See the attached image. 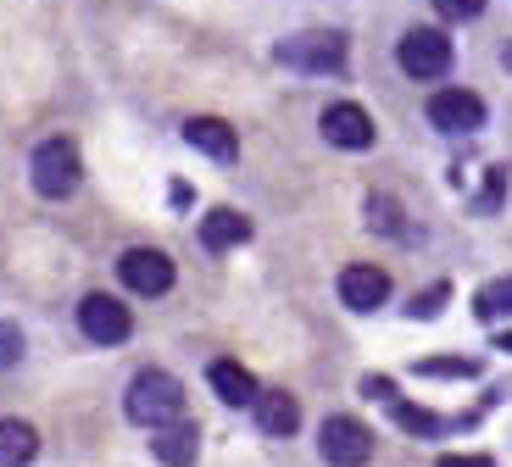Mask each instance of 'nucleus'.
<instances>
[{
    "label": "nucleus",
    "mask_w": 512,
    "mask_h": 467,
    "mask_svg": "<svg viewBox=\"0 0 512 467\" xmlns=\"http://www.w3.org/2000/svg\"><path fill=\"white\" fill-rule=\"evenodd\" d=\"M123 406H128V417H134L140 429H162V423H179V417H184V390H179L173 373L145 367V373H134Z\"/></svg>",
    "instance_id": "1"
},
{
    "label": "nucleus",
    "mask_w": 512,
    "mask_h": 467,
    "mask_svg": "<svg viewBox=\"0 0 512 467\" xmlns=\"http://www.w3.org/2000/svg\"><path fill=\"white\" fill-rule=\"evenodd\" d=\"M28 173H34V190L45 195V201L73 195L78 178H84V167H78V145L73 139H45V145L34 151V162H28Z\"/></svg>",
    "instance_id": "2"
},
{
    "label": "nucleus",
    "mask_w": 512,
    "mask_h": 467,
    "mask_svg": "<svg viewBox=\"0 0 512 467\" xmlns=\"http://www.w3.org/2000/svg\"><path fill=\"white\" fill-rule=\"evenodd\" d=\"M273 56H279L284 67H295V73H340V67H346V34H334V28L295 34V39H284Z\"/></svg>",
    "instance_id": "3"
},
{
    "label": "nucleus",
    "mask_w": 512,
    "mask_h": 467,
    "mask_svg": "<svg viewBox=\"0 0 512 467\" xmlns=\"http://www.w3.org/2000/svg\"><path fill=\"white\" fill-rule=\"evenodd\" d=\"M318 451L329 467H368L373 456V434L362 429L357 417H329L318 429Z\"/></svg>",
    "instance_id": "4"
},
{
    "label": "nucleus",
    "mask_w": 512,
    "mask_h": 467,
    "mask_svg": "<svg viewBox=\"0 0 512 467\" xmlns=\"http://www.w3.org/2000/svg\"><path fill=\"white\" fill-rule=\"evenodd\" d=\"M401 73L407 78H446V67H451V39L446 34H435V28H412V34H401Z\"/></svg>",
    "instance_id": "5"
},
{
    "label": "nucleus",
    "mask_w": 512,
    "mask_h": 467,
    "mask_svg": "<svg viewBox=\"0 0 512 467\" xmlns=\"http://www.w3.org/2000/svg\"><path fill=\"white\" fill-rule=\"evenodd\" d=\"M78 329L90 334L95 345H123L128 329H134V317H128V306L112 301V295H84V301H78Z\"/></svg>",
    "instance_id": "6"
},
{
    "label": "nucleus",
    "mask_w": 512,
    "mask_h": 467,
    "mask_svg": "<svg viewBox=\"0 0 512 467\" xmlns=\"http://www.w3.org/2000/svg\"><path fill=\"white\" fill-rule=\"evenodd\" d=\"M429 123L440 134H474L485 123V101L474 89H440V95H429Z\"/></svg>",
    "instance_id": "7"
},
{
    "label": "nucleus",
    "mask_w": 512,
    "mask_h": 467,
    "mask_svg": "<svg viewBox=\"0 0 512 467\" xmlns=\"http://www.w3.org/2000/svg\"><path fill=\"white\" fill-rule=\"evenodd\" d=\"M117 273H123V284L134 295H167L173 290V256L162 251H123V262H117Z\"/></svg>",
    "instance_id": "8"
},
{
    "label": "nucleus",
    "mask_w": 512,
    "mask_h": 467,
    "mask_svg": "<svg viewBox=\"0 0 512 467\" xmlns=\"http://www.w3.org/2000/svg\"><path fill=\"white\" fill-rule=\"evenodd\" d=\"M323 139H329L334 151H368L373 145V117L362 112L357 101H334L323 112Z\"/></svg>",
    "instance_id": "9"
},
{
    "label": "nucleus",
    "mask_w": 512,
    "mask_h": 467,
    "mask_svg": "<svg viewBox=\"0 0 512 467\" xmlns=\"http://www.w3.org/2000/svg\"><path fill=\"white\" fill-rule=\"evenodd\" d=\"M340 301H346L351 312H379V306L390 301V273H384V267H368V262L346 267V273H340Z\"/></svg>",
    "instance_id": "10"
},
{
    "label": "nucleus",
    "mask_w": 512,
    "mask_h": 467,
    "mask_svg": "<svg viewBox=\"0 0 512 467\" xmlns=\"http://www.w3.org/2000/svg\"><path fill=\"white\" fill-rule=\"evenodd\" d=\"M184 139H190L201 156H212V162H234V156H240V139H234V128L223 123V117H190V123H184Z\"/></svg>",
    "instance_id": "11"
},
{
    "label": "nucleus",
    "mask_w": 512,
    "mask_h": 467,
    "mask_svg": "<svg viewBox=\"0 0 512 467\" xmlns=\"http://www.w3.org/2000/svg\"><path fill=\"white\" fill-rule=\"evenodd\" d=\"M251 406H256V429L273 434V440H290V434L301 429V406H295V395H284V390H262Z\"/></svg>",
    "instance_id": "12"
},
{
    "label": "nucleus",
    "mask_w": 512,
    "mask_h": 467,
    "mask_svg": "<svg viewBox=\"0 0 512 467\" xmlns=\"http://www.w3.org/2000/svg\"><path fill=\"white\" fill-rule=\"evenodd\" d=\"M151 451H156V462H167V467H190L195 451H201V434H195V423H162V429L151 434Z\"/></svg>",
    "instance_id": "13"
},
{
    "label": "nucleus",
    "mask_w": 512,
    "mask_h": 467,
    "mask_svg": "<svg viewBox=\"0 0 512 467\" xmlns=\"http://www.w3.org/2000/svg\"><path fill=\"white\" fill-rule=\"evenodd\" d=\"M206 384L218 390L223 406H251L256 401V379L245 373L240 362H212V367H206Z\"/></svg>",
    "instance_id": "14"
},
{
    "label": "nucleus",
    "mask_w": 512,
    "mask_h": 467,
    "mask_svg": "<svg viewBox=\"0 0 512 467\" xmlns=\"http://www.w3.org/2000/svg\"><path fill=\"white\" fill-rule=\"evenodd\" d=\"M251 240V223H245L240 212H229V206H218V212H206L201 223V245L206 251H234V245Z\"/></svg>",
    "instance_id": "15"
},
{
    "label": "nucleus",
    "mask_w": 512,
    "mask_h": 467,
    "mask_svg": "<svg viewBox=\"0 0 512 467\" xmlns=\"http://www.w3.org/2000/svg\"><path fill=\"white\" fill-rule=\"evenodd\" d=\"M39 456V434L34 423H23V417H6L0 423V467H23Z\"/></svg>",
    "instance_id": "16"
},
{
    "label": "nucleus",
    "mask_w": 512,
    "mask_h": 467,
    "mask_svg": "<svg viewBox=\"0 0 512 467\" xmlns=\"http://www.w3.org/2000/svg\"><path fill=\"white\" fill-rule=\"evenodd\" d=\"M390 417H396L401 429L407 434H418V440H435V434H446L451 429V417H440V412H423V406H412V401H396V395H390Z\"/></svg>",
    "instance_id": "17"
},
{
    "label": "nucleus",
    "mask_w": 512,
    "mask_h": 467,
    "mask_svg": "<svg viewBox=\"0 0 512 467\" xmlns=\"http://www.w3.org/2000/svg\"><path fill=\"white\" fill-rule=\"evenodd\" d=\"M474 312L485 317V323H496V317H512V278H490L485 290H479Z\"/></svg>",
    "instance_id": "18"
},
{
    "label": "nucleus",
    "mask_w": 512,
    "mask_h": 467,
    "mask_svg": "<svg viewBox=\"0 0 512 467\" xmlns=\"http://www.w3.org/2000/svg\"><path fill=\"white\" fill-rule=\"evenodd\" d=\"M418 373H423V379H474L479 367L462 362V356H423Z\"/></svg>",
    "instance_id": "19"
},
{
    "label": "nucleus",
    "mask_w": 512,
    "mask_h": 467,
    "mask_svg": "<svg viewBox=\"0 0 512 467\" xmlns=\"http://www.w3.org/2000/svg\"><path fill=\"white\" fill-rule=\"evenodd\" d=\"M401 206L396 201H390V195H373V201H368V223L373 228H379V234H401Z\"/></svg>",
    "instance_id": "20"
},
{
    "label": "nucleus",
    "mask_w": 512,
    "mask_h": 467,
    "mask_svg": "<svg viewBox=\"0 0 512 467\" xmlns=\"http://www.w3.org/2000/svg\"><path fill=\"white\" fill-rule=\"evenodd\" d=\"M435 12L446 17V23H468V17L485 12V0H435Z\"/></svg>",
    "instance_id": "21"
},
{
    "label": "nucleus",
    "mask_w": 512,
    "mask_h": 467,
    "mask_svg": "<svg viewBox=\"0 0 512 467\" xmlns=\"http://www.w3.org/2000/svg\"><path fill=\"white\" fill-rule=\"evenodd\" d=\"M17 356H23V334H17V323H0V367H12Z\"/></svg>",
    "instance_id": "22"
},
{
    "label": "nucleus",
    "mask_w": 512,
    "mask_h": 467,
    "mask_svg": "<svg viewBox=\"0 0 512 467\" xmlns=\"http://www.w3.org/2000/svg\"><path fill=\"white\" fill-rule=\"evenodd\" d=\"M446 295H451L446 284H435V290H423L418 301H412V317H435V312H440V301H446Z\"/></svg>",
    "instance_id": "23"
},
{
    "label": "nucleus",
    "mask_w": 512,
    "mask_h": 467,
    "mask_svg": "<svg viewBox=\"0 0 512 467\" xmlns=\"http://www.w3.org/2000/svg\"><path fill=\"white\" fill-rule=\"evenodd\" d=\"M435 467H496L490 456H440Z\"/></svg>",
    "instance_id": "24"
},
{
    "label": "nucleus",
    "mask_w": 512,
    "mask_h": 467,
    "mask_svg": "<svg viewBox=\"0 0 512 467\" xmlns=\"http://www.w3.org/2000/svg\"><path fill=\"white\" fill-rule=\"evenodd\" d=\"M496 345H501V351H512V334H501V340H496Z\"/></svg>",
    "instance_id": "25"
}]
</instances>
